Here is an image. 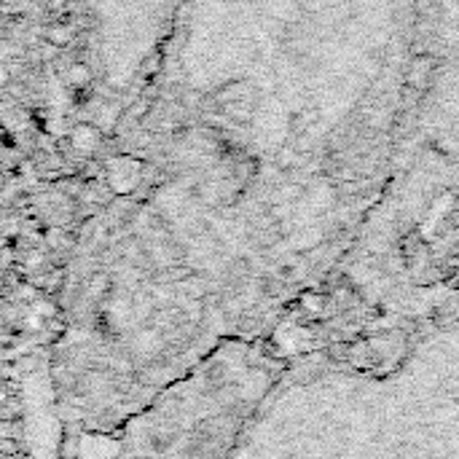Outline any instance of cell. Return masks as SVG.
Segmentation results:
<instances>
[{"mask_svg":"<svg viewBox=\"0 0 459 459\" xmlns=\"http://www.w3.org/2000/svg\"><path fill=\"white\" fill-rule=\"evenodd\" d=\"M236 370L223 355L172 384L116 433L111 459H221L239 408Z\"/></svg>","mask_w":459,"mask_h":459,"instance_id":"obj_1","label":"cell"},{"mask_svg":"<svg viewBox=\"0 0 459 459\" xmlns=\"http://www.w3.org/2000/svg\"><path fill=\"white\" fill-rule=\"evenodd\" d=\"M430 76H433V62H430L427 56H422L419 62H414V68H411V86H416V89H425L427 81H430Z\"/></svg>","mask_w":459,"mask_h":459,"instance_id":"obj_3","label":"cell"},{"mask_svg":"<svg viewBox=\"0 0 459 459\" xmlns=\"http://www.w3.org/2000/svg\"><path fill=\"white\" fill-rule=\"evenodd\" d=\"M298 303H301V309L309 314V317H320V314L325 312V306H328L323 293H303L301 298H298Z\"/></svg>","mask_w":459,"mask_h":459,"instance_id":"obj_2","label":"cell"}]
</instances>
